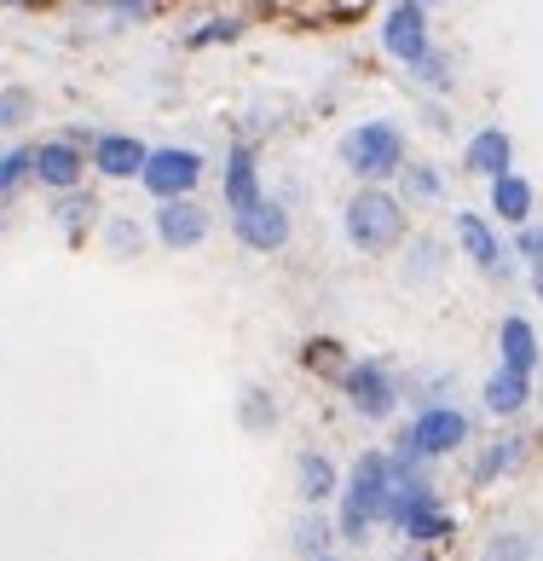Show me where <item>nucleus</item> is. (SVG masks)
Wrapping results in <instances>:
<instances>
[{
	"label": "nucleus",
	"mask_w": 543,
	"mask_h": 561,
	"mask_svg": "<svg viewBox=\"0 0 543 561\" xmlns=\"http://www.w3.org/2000/svg\"><path fill=\"white\" fill-rule=\"evenodd\" d=\"M393 527H400V533L411 538V545H428V538H446L457 522L440 510V497H423V504H411V510L393 515Z\"/></svg>",
	"instance_id": "obj_18"
},
{
	"label": "nucleus",
	"mask_w": 543,
	"mask_h": 561,
	"mask_svg": "<svg viewBox=\"0 0 543 561\" xmlns=\"http://www.w3.org/2000/svg\"><path fill=\"white\" fill-rule=\"evenodd\" d=\"M416 7H428V0H416Z\"/></svg>",
	"instance_id": "obj_32"
},
{
	"label": "nucleus",
	"mask_w": 543,
	"mask_h": 561,
	"mask_svg": "<svg viewBox=\"0 0 543 561\" xmlns=\"http://www.w3.org/2000/svg\"><path fill=\"white\" fill-rule=\"evenodd\" d=\"M347 238L353 249H365V255H382L405 238V203L382 192V185H365L359 197L347 203Z\"/></svg>",
	"instance_id": "obj_2"
},
{
	"label": "nucleus",
	"mask_w": 543,
	"mask_h": 561,
	"mask_svg": "<svg viewBox=\"0 0 543 561\" xmlns=\"http://www.w3.org/2000/svg\"><path fill=\"white\" fill-rule=\"evenodd\" d=\"M266 192H261V169H255V151L249 145H238L232 157H226V209L232 215H243L249 203H261Z\"/></svg>",
	"instance_id": "obj_14"
},
{
	"label": "nucleus",
	"mask_w": 543,
	"mask_h": 561,
	"mask_svg": "<svg viewBox=\"0 0 543 561\" xmlns=\"http://www.w3.org/2000/svg\"><path fill=\"white\" fill-rule=\"evenodd\" d=\"M457 243H463V255L480 266V273H509V266H504V243H497L492 220H480V215H457Z\"/></svg>",
	"instance_id": "obj_13"
},
{
	"label": "nucleus",
	"mask_w": 543,
	"mask_h": 561,
	"mask_svg": "<svg viewBox=\"0 0 543 561\" xmlns=\"http://www.w3.org/2000/svg\"><path fill=\"white\" fill-rule=\"evenodd\" d=\"M232 232H238L243 249L272 255V249L289 243V209H284V203H272V197H261V203H249L243 215H232Z\"/></svg>",
	"instance_id": "obj_8"
},
{
	"label": "nucleus",
	"mask_w": 543,
	"mask_h": 561,
	"mask_svg": "<svg viewBox=\"0 0 543 561\" xmlns=\"http://www.w3.org/2000/svg\"><path fill=\"white\" fill-rule=\"evenodd\" d=\"M440 192H446V185H440V174H434V169H423V162H416V169L405 174V197H411V203H440Z\"/></svg>",
	"instance_id": "obj_25"
},
{
	"label": "nucleus",
	"mask_w": 543,
	"mask_h": 561,
	"mask_svg": "<svg viewBox=\"0 0 543 561\" xmlns=\"http://www.w3.org/2000/svg\"><path fill=\"white\" fill-rule=\"evenodd\" d=\"M469 440V417L457 405H428V411H416L411 417V428L400 434V451H411V457H446V451H457Z\"/></svg>",
	"instance_id": "obj_5"
},
{
	"label": "nucleus",
	"mask_w": 543,
	"mask_h": 561,
	"mask_svg": "<svg viewBox=\"0 0 543 561\" xmlns=\"http://www.w3.org/2000/svg\"><path fill=\"white\" fill-rule=\"evenodd\" d=\"M197 180H203V151H192V145H162V151H151V157H145V169H139V185L157 203L192 197Z\"/></svg>",
	"instance_id": "obj_4"
},
{
	"label": "nucleus",
	"mask_w": 543,
	"mask_h": 561,
	"mask_svg": "<svg viewBox=\"0 0 543 561\" xmlns=\"http://www.w3.org/2000/svg\"><path fill=\"white\" fill-rule=\"evenodd\" d=\"M515 249H520L532 266H543V226H520V243H515Z\"/></svg>",
	"instance_id": "obj_27"
},
{
	"label": "nucleus",
	"mask_w": 543,
	"mask_h": 561,
	"mask_svg": "<svg viewBox=\"0 0 543 561\" xmlns=\"http://www.w3.org/2000/svg\"><path fill=\"white\" fill-rule=\"evenodd\" d=\"M388 492H393V457L388 451H365L353 463L347 486H342V515H336V533L347 545H365L370 527L388 515Z\"/></svg>",
	"instance_id": "obj_1"
},
{
	"label": "nucleus",
	"mask_w": 543,
	"mask_h": 561,
	"mask_svg": "<svg viewBox=\"0 0 543 561\" xmlns=\"http://www.w3.org/2000/svg\"><path fill=\"white\" fill-rule=\"evenodd\" d=\"M53 220L65 226L70 238H81V232H88V226L99 220V197H88L81 185H76V192H58V203H53Z\"/></svg>",
	"instance_id": "obj_20"
},
{
	"label": "nucleus",
	"mask_w": 543,
	"mask_h": 561,
	"mask_svg": "<svg viewBox=\"0 0 543 561\" xmlns=\"http://www.w3.org/2000/svg\"><path fill=\"white\" fill-rule=\"evenodd\" d=\"M509 162H515V145H509L504 128H480V134L463 145V169H469V174L497 180V174H509Z\"/></svg>",
	"instance_id": "obj_12"
},
{
	"label": "nucleus",
	"mask_w": 543,
	"mask_h": 561,
	"mask_svg": "<svg viewBox=\"0 0 543 561\" xmlns=\"http://www.w3.org/2000/svg\"><path fill=\"white\" fill-rule=\"evenodd\" d=\"M520 451H527V446H520V440H504V446H492L486 457H480L474 481H497V474H509V469L520 463Z\"/></svg>",
	"instance_id": "obj_23"
},
{
	"label": "nucleus",
	"mask_w": 543,
	"mask_h": 561,
	"mask_svg": "<svg viewBox=\"0 0 543 561\" xmlns=\"http://www.w3.org/2000/svg\"><path fill=\"white\" fill-rule=\"evenodd\" d=\"M30 111H35V93L30 88H0V134L24 128Z\"/></svg>",
	"instance_id": "obj_21"
},
{
	"label": "nucleus",
	"mask_w": 543,
	"mask_h": 561,
	"mask_svg": "<svg viewBox=\"0 0 543 561\" xmlns=\"http://www.w3.org/2000/svg\"><path fill=\"white\" fill-rule=\"evenodd\" d=\"M312 561H342V556H312Z\"/></svg>",
	"instance_id": "obj_31"
},
{
	"label": "nucleus",
	"mask_w": 543,
	"mask_h": 561,
	"mask_svg": "<svg viewBox=\"0 0 543 561\" xmlns=\"http://www.w3.org/2000/svg\"><path fill=\"white\" fill-rule=\"evenodd\" d=\"M342 388H347V400H353V411L359 417H370V423H382L393 405H400V388H393V377L376 359H359V365H347L342 370Z\"/></svg>",
	"instance_id": "obj_6"
},
{
	"label": "nucleus",
	"mask_w": 543,
	"mask_h": 561,
	"mask_svg": "<svg viewBox=\"0 0 543 561\" xmlns=\"http://www.w3.org/2000/svg\"><path fill=\"white\" fill-rule=\"evenodd\" d=\"M497 353H504V370H520V377H532L543 347H538V330L527 319H504V330H497Z\"/></svg>",
	"instance_id": "obj_15"
},
{
	"label": "nucleus",
	"mask_w": 543,
	"mask_h": 561,
	"mask_svg": "<svg viewBox=\"0 0 543 561\" xmlns=\"http://www.w3.org/2000/svg\"><path fill=\"white\" fill-rule=\"evenodd\" d=\"M382 47L400 58V65H423L428 58V18H423V7L416 0H400V7L388 12V24H382Z\"/></svg>",
	"instance_id": "obj_9"
},
{
	"label": "nucleus",
	"mask_w": 543,
	"mask_h": 561,
	"mask_svg": "<svg viewBox=\"0 0 543 561\" xmlns=\"http://www.w3.org/2000/svg\"><path fill=\"white\" fill-rule=\"evenodd\" d=\"M238 35V24H208L203 35H197V47H203V41H232Z\"/></svg>",
	"instance_id": "obj_29"
},
{
	"label": "nucleus",
	"mask_w": 543,
	"mask_h": 561,
	"mask_svg": "<svg viewBox=\"0 0 543 561\" xmlns=\"http://www.w3.org/2000/svg\"><path fill=\"white\" fill-rule=\"evenodd\" d=\"M157 238H162V249H197L208 238V209L192 197H169L157 209Z\"/></svg>",
	"instance_id": "obj_11"
},
{
	"label": "nucleus",
	"mask_w": 543,
	"mask_h": 561,
	"mask_svg": "<svg viewBox=\"0 0 543 561\" xmlns=\"http://www.w3.org/2000/svg\"><path fill=\"white\" fill-rule=\"evenodd\" d=\"M296 474H301V497L307 504H330V497L342 492V474H336V463H330L324 451H301V463H296Z\"/></svg>",
	"instance_id": "obj_19"
},
{
	"label": "nucleus",
	"mask_w": 543,
	"mask_h": 561,
	"mask_svg": "<svg viewBox=\"0 0 543 561\" xmlns=\"http://www.w3.org/2000/svg\"><path fill=\"white\" fill-rule=\"evenodd\" d=\"M116 12H134V18H145V12H151V0H116Z\"/></svg>",
	"instance_id": "obj_30"
},
{
	"label": "nucleus",
	"mask_w": 543,
	"mask_h": 561,
	"mask_svg": "<svg viewBox=\"0 0 543 561\" xmlns=\"http://www.w3.org/2000/svg\"><path fill=\"white\" fill-rule=\"evenodd\" d=\"M145 157H151V145L134 139V134H93V174L104 180H139Z\"/></svg>",
	"instance_id": "obj_10"
},
{
	"label": "nucleus",
	"mask_w": 543,
	"mask_h": 561,
	"mask_svg": "<svg viewBox=\"0 0 543 561\" xmlns=\"http://www.w3.org/2000/svg\"><path fill=\"white\" fill-rule=\"evenodd\" d=\"M111 243H116V249H139V226L116 220V226H111Z\"/></svg>",
	"instance_id": "obj_28"
},
{
	"label": "nucleus",
	"mask_w": 543,
	"mask_h": 561,
	"mask_svg": "<svg viewBox=\"0 0 543 561\" xmlns=\"http://www.w3.org/2000/svg\"><path fill=\"white\" fill-rule=\"evenodd\" d=\"M492 215L504 226H532V185L520 180L515 169L492 180Z\"/></svg>",
	"instance_id": "obj_17"
},
{
	"label": "nucleus",
	"mask_w": 543,
	"mask_h": 561,
	"mask_svg": "<svg viewBox=\"0 0 543 561\" xmlns=\"http://www.w3.org/2000/svg\"><path fill=\"white\" fill-rule=\"evenodd\" d=\"M527 556H532V538L527 533H504V538H492L480 561H527Z\"/></svg>",
	"instance_id": "obj_26"
},
{
	"label": "nucleus",
	"mask_w": 543,
	"mask_h": 561,
	"mask_svg": "<svg viewBox=\"0 0 543 561\" xmlns=\"http://www.w3.org/2000/svg\"><path fill=\"white\" fill-rule=\"evenodd\" d=\"M24 180H30V145H12V151H0V203H7Z\"/></svg>",
	"instance_id": "obj_22"
},
{
	"label": "nucleus",
	"mask_w": 543,
	"mask_h": 561,
	"mask_svg": "<svg viewBox=\"0 0 543 561\" xmlns=\"http://www.w3.org/2000/svg\"><path fill=\"white\" fill-rule=\"evenodd\" d=\"M330 533H336V522H324V515H307V522L296 527V550H301L307 561H312V556H324Z\"/></svg>",
	"instance_id": "obj_24"
},
{
	"label": "nucleus",
	"mask_w": 543,
	"mask_h": 561,
	"mask_svg": "<svg viewBox=\"0 0 543 561\" xmlns=\"http://www.w3.org/2000/svg\"><path fill=\"white\" fill-rule=\"evenodd\" d=\"M527 405H532V377L497 365L486 377V411H492V417H515V411H527Z\"/></svg>",
	"instance_id": "obj_16"
},
{
	"label": "nucleus",
	"mask_w": 543,
	"mask_h": 561,
	"mask_svg": "<svg viewBox=\"0 0 543 561\" xmlns=\"http://www.w3.org/2000/svg\"><path fill=\"white\" fill-rule=\"evenodd\" d=\"M81 174H88V151L70 139H47V145H30V180H41L47 192H76Z\"/></svg>",
	"instance_id": "obj_7"
},
{
	"label": "nucleus",
	"mask_w": 543,
	"mask_h": 561,
	"mask_svg": "<svg viewBox=\"0 0 543 561\" xmlns=\"http://www.w3.org/2000/svg\"><path fill=\"white\" fill-rule=\"evenodd\" d=\"M342 162L353 174H359L365 185L376 180H393L405 169V134L393 128V122H365V128H353L342 139Z\"/></svg>",
	"instance_id": "obj_3"
}]
</instances>
